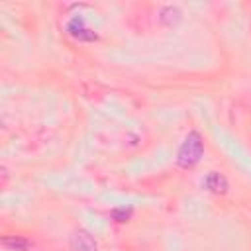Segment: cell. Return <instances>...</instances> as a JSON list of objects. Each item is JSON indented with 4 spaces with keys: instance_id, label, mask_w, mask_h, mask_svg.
Instances as JSON below:
<instances>
[{
    "instance_id": "6da1fadb",
    "label": "cell",
    "mask_w": 251,
    "mask_h": 251,
    "mask_svg": "<svg viewBox=\"0 0 251 251\" xmlns=\"http://www.w3.org/2000/svg\"><path fill=\"white\" fill-rule=\"evenodd\" d=\"M202 155H204V143H202L200 133L198 131H188V135L184 137L182 145L178 147L176 165L180 169H190V167L200 163Z\"/></svg>"
},
{
    "instance_id": "7a4b0ae2",
    "label": "cell",
    "mask_w": 251,
    "mask_h": 251,
    "mask_svg": "<svg viewBox=\"0 0 251 251\" xmlns=\"http://www.w3.org/2000/svg\"><path fill=\"white\" fill-rule=\"evenodd\" d=\"M65 31H67V35H71L73 39L82 41V43H90V41H96L98 39V33L86 25V22H84L82 16H73L65 24Z\"/></svg>"
},
{
    "instance_id": "3957f363",
    "label": "cell",
    "mask_w": 251,
    "mask_h": 251,
    "mask_svg": "<svg viewBox=\"0 0 251 251\" xmlns=\"http://www.w3.org/2000/svg\"><path fill=\"white\" fill-rule=\"evenodd\" d=\"M202 188H206V190L212 192V194H226L227 188H229V182H227V178H226L222 173L210 171V173L202 178Z\"/></svg>"
},
{
    "instance_id": "277c9868",
    "label": "cell",
    "mask_w": 251,
    "mask_h": 251,
    "mask_svg": "<svg viewBox=\"0 0 251 251\" xmlns=\"http://www.w3.org/2000/svg\"><path fill=\"white\" fill-rule=\"evenodd\" d=\"M71 249L73 251H98V245L86 229H75L71 235Z\"/></svg>"
},
{
    "instance_id": "5b68a950",
    "label": "cell",
    "mask_w": 251,
    "mask_h": 251,
    "mask_svg": "<svg viewBox=\"0 0 251 251\" xmlns=\"http://www.w3.org/2000/svg\"><path fill=\"white\" fill-rule=\"evenodd\" d=\"M159 20H161L165 25L173 27V25H176V24L182 20V12H180L176 6H163L161 12H159Z\"/></svg>"
},
{
    "instance_id": "8992f818",
    "label": "cell",
    "mask_w": 251,
    "mask_h": 251,
    "mask_svg": "<svg viewBox=\"0 0 251 251\" xmlns=\"http://www.w3.org/2000/svg\"><path fill=\"white\" fill-rule=\"evenodd\" d=\"M2 245L8 251H29L31 249V243L22 235H6L2 239Z\"/></svg>"
},
{
    "instance_id": "52a82bcc",
    "label": "cell",
    "mask_w": 251,
    "mask_h": 251,
    "mask_svg": "<svg viewBox=\"0 0 251 251\" xmlns=\"http://www.w3.org/2000/svg\"><path fill=\"white\" fill-rule=\"evenodd\" d=\"M131 214H133V210L127 206H122V208H114L112 212H110V218L114 220V222H120V224H124V222H127L129 218H131Z\"/></svg>"
}]
</instances>
